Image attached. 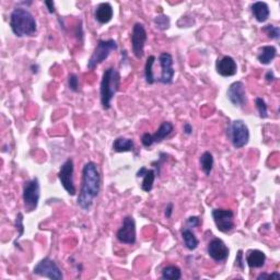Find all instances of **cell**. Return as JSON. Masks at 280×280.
Wrapping results in <instances>:
<instances>
[{"mask_svg":"<svg viewBox=\"0 0 280 280\" xmlns=\"http://www.w3.org/2000/svg\"><path fill=\"white\" fill-rule=\"evenodd\" d=\"M135 144L133 139L125 138V137H118L115 138L113 143V150L115 152H130L134 151Z\"/></svg>","mask_w":280,"mask_h":280,"instance_id":"cell-23","label":"cell"},{"mask_svg":"<svg viewBox=\"0 0 280 280\" xmlns=\"http://www.w3.org/2000/svg\"><path fill=\"white\" fill-rule=\"evenodd\" d=\"M216 70L221 77H233L238 73L237 61L231 56H223L217 60Z\"/></svg>","mask_w":280,"mask_h":280,"instance_id":"cell-16","label":"cell"},{"mask_svg":"<svg viewBox=\"0 0 280 280\" xmlns=\"http://www.w3.org/2000/svg\"><path fill=\"white\" fill-rule=\"evenodd\" d=\"M227 97L231 104L236 107H244L247 103L246 89L242 81H235L230 84L227 91Z\"/></svg>","mask_w":280,"mask_h":280,"instance_id":"cell-14","label":"cell"},{"mask_svg":"<svg viewBox=\"0 0 280 280\" xmlns=\"http://www.w3.org/2000/svg\"><path fill=\"white\" fill-rule=\"evenodd\" d=\"M174 129L173 124L171 122H163L158 130L154 134L146 133L142 137V144L146 148H150L154 144H160L166 138H168Z\"/></svg>","mask_w":280,"mask_h":280,"instance_id":"cell-12","label":"cell"},{"mask_svg":"<svg viewBox=\"0 0 280 280\" xmlns=\"http://www.w3.org/2000/svg\"><path fill=\"white\" fill-rule=\"evenodd\" d=\"M161 278L167 280H180L182 278V271L177 266L170 265L162 269Z\"/></svg>","mask_w":280,"mask_h":280,"instance_id":"cell-25","label":"cell"},{"mask_svg":"<svg viewBox=\"0 0 280 280\" xmlns=\"http://www.w3.org/2000/svg\"><path fill=\"white\" fill-rule=\"evenodd\" d=\"M118 50V43L114 40H99L95 51L88 60L87 67L89 70H95L99 65L105 61L111 53Z\"/></svg>","mask_w":280,"mask_h":280,"instance_id":"cell-6","label":"cell"},{"mask_svg":"<svg viewBox=\"0 0 280 280\" xmlns=\"http://www.w3.org/2000/svg\"><path fill=\"white\" fill-rule=\"evenodd\" d=\"M212 215L216 227L220 232L229 233L235 229V213L231 209L216 208L213 210Z\"/></svg>","mask_w":280,"mask_h":280,"instance_id":"cell-9","label":"cell"},{"mask_svg":"<svg viewBox=\"0 0 280 280\" xmlns=\"http://www.w3.org/2000/svg\"><path fill=\"white\" fill-rule=\"evenodd\" d=\"M137 177H143L144 180L142 182V190L146 193H150L153 189V184L155 181V177H157V173H155V170H149L146 167H142L136 174Z\"/></svg>","mask_w":280,"mask_h":280,"instance_id":"cell-18","label":"cell"},{"mask_svg":"<svg viewBox=\"0 0 280 280\" xmlns=\"http://www.w3.org/2000/svg\"><path fill=\"white\" fill-rule=\"evenodd\" d=\"M181 236H182V239L184 241V245H185L186 248H188L189 251H195L196 248L198 247L199 241L196 238L195 233L192 231V229L183 227V229L181 231Z\"/></svg>","mask_w":280,"mask_h":280,"instance_id":"cell-22","label":"cell"},{"mask_svg":"<svg viewBox=\"0 0 280 280\" xmlns=\"http://www.w3.org/2000/svg\"><path fill=\"white\" fill-rule=\"evenodd\" d=\"M199 165H200L201 171L205 173V175L209 176L210 174H212L214 165H215V159H214L213 153L206 151L201 154L199 158Z\"/></svg>","mask_w":280,"mask_h":280,"instance_id":"cell-24","label":"cell"},{"mask_svg":"<svg viewBox=\"0 0 280 280\" xmlns=\"http://www.w3.org/2000/svg\"><path fill=\"white\" fill-rule=\"evenodd\" d=\"M101 190V174L97 163L89 161L82 169V181L77 204L84 212H89L99 196Z\"/></svg>","mask_w":280,"mask_h":280,"instance_id":"cell-1","label":"cell"},{"mask_svg":"<svg viewBox=\"0 0 280 280\" xmlns=\"http://www.w3.org/2000/svg\"><path fill=\"white\" fill-rule=\"evenodd\" d=\"M225 133L236 149H242L250 142V129L242 120H236L229 123Z\"/></svg>","mask_w":280,"mask_h":280,"instance_id":"cell-4","label":"cell"},{"mask_svg":"<svg viewBox=\"0 0 280 280\" xmlns=\"http://www.w3.org/2000/svg\"><path fill=\"white\" fill-rule=\"evenodd\" d=\"M183 130H184V134H186L188 136H190V135L193 134V126L191 125L190 123H184Z\"/></svg>","mask_w":280,"mask_h":280,"instance_id":"cell-37","label":"cell"},{"mask_svg":"<svg viewBox=\"0 0 280 280\" xmlns=\"http://www.w3.org/2000/svg\"><path fill=\"white\" fill-rule=\"evenodd\" d=\"M153 23L158 30L166 31L171 26V20L166 14H159L153 19Z\"/></svg>","mask_w":280,"mask_h":280,"instance_id":"cell-27","label":"cell"},{"mask_svg":"<svg viewBox=\"0 0 280 280\" xmlns=\"http://www.w3.org/2000/svg\"><path fill=\"white\" fill-rule=\"evenodd\" d=\"M44 5L46 6V8H48V10L50 13H55V3L54 2H44Z\"/></svg>","mask_w":280,"mask_h":280,"instance_id":"cell-36","label":"cell"},{"mask_svg":"<svg viewBox=\"0 0 280 280\" xmlns=\"http://www.w3.org/2000/svg\"><path fill=\"white\" fill-rule=\"evenodd\" d=\"M251 11H252V14L255 18V20L260 23L266 22L270 15L269 7L266 3H264V2H256V3L252 4Z\"/></svg>","mask_w":280,"mask_h":280,"instance_id":"cell-20","label":"cell"},{"mask_svg":"<svg viewBox=\"0 0 280 280\" xmlns=\"http://www.w3.org/2000/svg\"><path fill=\"white\" fill-rule=\"evenodd\" d=\"M245 261L250 268H262L265 265L266 255L260 250H248L245 255Z\"/></svg>","mask_w":280,"mask_h":280,"instance_id":"cell-19","label":"cell"},{"mask_svg":"<svg viewBox=\"0 0 280 280\" xmlns=\"http://www.w3.org/2000/svg\"><path fill=\"white\" fill-rule=\"evenodd\" d=\"M262 31L264 33H266V35L271 38V40H275V41H278L279 37H280V29L279 27H276V26H273V25H268V26H265L264 28H262Z\"/></svg>","mask_w":280,"mask_h":280,"instance_id":"cell-28","label":"cell"},{"mask_svg":"<svg viewBox=\"0 0 280 280\" xmlns=\"http://www.w3.org/2000/svg\"><path fill=\"white\" fill-rule=\"evenodd\" d=\"M173 210H174V204L173 203H169L165 209V216L168 218H171L173 215Z\"/></svg>","mask_w":280,"mask_h":280,"instance_id":"cell-34","label":"cell"},{"mask_svg":"<svg viewBox=\"0 0 280 280\" xmlns=\"http://www.w3.org/2000/svg\"><path fill=\"white\" fill-rule=\"evenodd\" d=\"M15 227H17V230L19 231L17 239L14 240V245L17 243V241L22 237L23 233H25V227H23V215L21 213H19L17 215V218H15Z\"/></svg>","mask_w":280,"mask_h":280,"instance_id":"cell-31","label":"cell"},{"mask_svg":"<svg viewBox=\"0 0 280 280\" xmlns=\"http://www.w3.org/2000/svg\"><path fill=\"white\" fill-rule=\"evenodd\" d=\"M116 238L123 244L134 245L137 241L136 221L131 216L124 217L122 227L116 232Z\"/></svg>","mask_w":280,"mask_h":280,"instance_id":"cell-11","label":"cell"},{"mask_svg":"<svg viewBox=\"0 0 280 280\" xmlns=\"http://www.w3.org/2000/svg\"><path fill=\"white\" fill-rule=\"evenodd\" d=\"M131 51L137 59H142L144 56L145 45L148 40V34L145 26L143 23H135L133 27V32H131Z\"/></svg>","mask_w":280,"mask_h":280,"instance_id":"cell-10","label":"cell"},{"mask_svg":"<svg viewBox=\"0 0 280 280\" xmlns=\"http://www.w3.org/2000/svg\"><path fill=\"white\" fill-rule=\"evenodd\" d=\"M67 83L69 89L73 92L79 91V78L76 74H69L67 78Z\"/></svg>","mask_w":280,"mask_h":280,"instance_id":"cell-30","label":"cell"},{"mask_svg":"<svg viewBox=\"0 0 280 280\" xmlns=\"http://www.w3.org/2000/svg\"><path fill=\"white\" fill-rule=\"evenodd\" d=\"M121 74L114 67L107 68L102 75L100 83V100L103 110L108 111L112 107V100L120 90Z\"/></svg>","mask_w":280,"mask_h":280,"instance_id":"cell-3","label":"cell"},{"mask_svg":"<svg viewBox=\"0 0 280 280\" xmlns=\"http://www.w3.org/2000/svg\"><path fill=\"white\" fill-rule=\"evenodd\" d=\"M161 66V76L157 78V81L162 84H171L173 82L175 70L173 68V57L170 53H162L159 56Z\"/></svg>","mask_w":280,"mask_h":280,"instance_id":"cell-13","label":"cell"},{"mask_svg":"<svg viewBox=\"0 0 280 280\" xmlns=\"http://www.w3.org/2000/svg\"><path fill=\"white\" fill-rule=\"evenodd\" d=\"M41 198V184L37 177H33L23 185L22 199L25 209L28 213H32L37 208Z\"/></svg>","mask_w":280,"mask_h":280,"instance_id":"cell-5","label":"cell"},{"mask_svg":"<svg viewBox=\"0 0 280 280\" xmlns=\"http://www.w3.org/2000/svg\"><path fill=\"white\" fill-rule=\"evenodd\" d=\"M9 26L17 37L34 36L37 32V23L28 8L15 7L10 14Z\"/></svg>","mask_w":280,"mask_h":280,"instance_id":"cell-2","label":"cell"},{"mask_svg":"<svg viewBox=\"0 0 280 280\" xmlns=\"http://www.w3.org/2000/svg\"><path fill=\"white\" fill-rule=\"evenodd\" d=\"M236 266L239 267L241 270H243L245 267V259L242 250H239L237 256H236Z\"/></svg>","mask_w":280,"mask_h":280,"instance_id":"cell-33","label":"cell"},{"mask_svg":"<svg viewBox=\"0 0 280 280\" xmlns=\"http://www.w3.org/2000/svg\"><path fill=\"white\" fill-rule=\"evenodd\" d=\"M207 253L210 259H213L217 263H221L228 260L230 250L221 239L215 238L209 242L207 246Z\"/></svg>","mask_w":280,"mask_h":280,"instance_id":"cell-15","label":"cell"},{"mask_svg":"<svg viewBox=\"0 0 280 280\" xmlns=\"http://www.w3.org/2000/svg\"><path fill=\"white\" fill-rule=\"evenodd\" d=\"M255 105L258 108V112L260 114L261 119H267L268 118V108L265 100L263 98H256L255 99Z\"/></svg>","mask_w":280,"mask_h":280,"instance_id":"cell-29","label":"cell"},{"mask_svg":"<svg viewBox=\"0 0 280 280\" xmlns=\"http://www.w3.org/2000/svg\"><path fill=\"white\" fill-rule=\"evenodd\" d=\"M33 274L54 280L64 279L63 271L57 265V263L50 258H45L38 262L33 268Z\"/></svg>","mask_w":280,"mask_h":280,"instance_id":"cell-7","label":"cell"},{"mask_svg":"<svg viewBox=\"0 0 280 280\" xmlns=\"http://www.w3.org/2000/svg\"><path fill=\"white\" fill-rule=\"evenodd\" d=\"M154 61H155V56L151 55L147 58V61H146V65H145V79H146V82L148 84H153L155 81H157V78L154 77V74H153V65H154Z\"/></svg>","mask_w":280,"mask_h":280,"instance_id":"cell-26","label":"cell"},{"mask_svg":"<svg viewBox=\"0 0 280 280\" xmlns=\"http://www.w3.org/2000/svg\"><path fill=\"white\" fill-rule=\"evenodd\" d=\"M74 173H75V165L72 158H68L60 167L58 172V178L61 186L70 196H75L77 190L74 182Z\"/></svg>","mask_w":280,"mask_h":280,"instance_id":"cell-8","label":"cell"},{"mask_svg":"<svg viewBox=\"0 0 280 280\" xmlns=\"http://www.w3.org/2000/svg\"><path fill=\"white\" fill-rule=\"evenodd\" d=\"M31 69H32V73H37V69H38V66L37 65H35V67H34V65H32V67H31Z\"/></svg>","mask_w":280,"mask_h":280,"instance_id":"cell-38","label":"cell"},{"mask_svg":"<svg viewBox=\"0 0 280 280\" xmlns=\"http://www.w3.org/2000/svg\"><path fill=\"white\" fill-rule=\"evenodd\" d=\"M114 17V9L110 3L100 4L95 10V19L100 25H106Z\"/></svg>","mask_w":280,"mask_h":280,"instance_id":"cell-17","label":"cell"},{"mask_svg":"<svg viewBox=\"0 0 280 280\" xmlns=\"http://www.w3.org/2000/svg\"><path fill=\"white\" fill-rule=\"evenodd\" d=\"M275 79H276V77H275V74H274L273 70H268V72L265 74V80H266V82L271 83Z\"/></svg>","mask_w":280,"mask_h":280,"instance_id":"cell-35","label":"cell"},{"mask_svg":"<svg viewBox=\"0 0 280 280\" xmlns=\"http://www.w3.org/2000/svg\"><path fill=\"white\" fill-rule=\"evenodd\" d=\"M277 56V49L274 45H264L259 50L258 60L262 65H269L271 64Z\"/></svg>","mask_w":280,"mask_h":280,"instance_id":"cell-21","label":"cell"},{"mask_svg":"<svg viewBox=\"0 0 280 280\" xmlns=\"http://www.w3.org/2000/svg\"><path fill=\"white\" fill-rule=\"evenodd\" d=\"M199 224H200L199 217H197V216H192V217H189L188 219H186V222H185L184 227L190 228V229H193V228L198 227Z\"/></svg>","mask_w":280,"mask_h":280,"instance_id":"cell-32","label":"cell"}]
</instances>
